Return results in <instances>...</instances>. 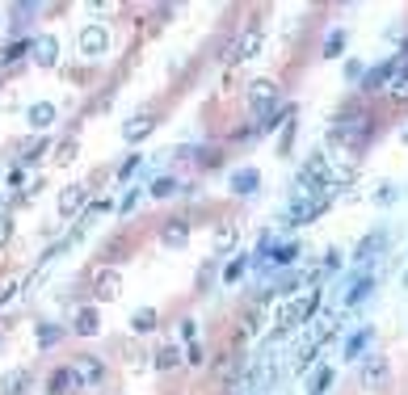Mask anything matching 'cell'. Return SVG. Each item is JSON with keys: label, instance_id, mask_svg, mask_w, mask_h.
I'll return each mask as SVG.
<instances>
[{"label": "cell", "instance_id": "obj_1", "mask_svg": "<svg viewBox=\"0 0 408 395\" xmlns=\"http://www.w3.org/2000/svg\"><path fill=\"white\" fill-rule=\"evenodd\" d=\"M320 307V286H308V291H295L278 311H274V324L278 332H290L299 324H312V311Z\"/></svg>", "mask_w": 408, "mask_h": 395}, {"label": "cell", "instance_id": "obj_2", "mask_svg": "<svg viewBox=\"0 0 408 395\" xmlns=\"http://www.w3.org/2000/svg\"><path fill=\"white\" fill-rule=\"evenodd\" d=\"M371 135H375V122H371L367 109H345L337 118V127H333V139L345 143V147H362Z\"/></svg>", "mask_w": 408, "mask_h": 395}, {"label": "cell", "instance_id": "obj_3", "mask_svg": "<svg viewBox=\"0 0 408 395\" xmlns=\"http://www.w3.org/2000/svg\"><path fill=\"white\" fill-rule=\"evenodd\" d=\"M248 105H252V114H257V131L274 118L270 109L278 105V80H252L248 84Z\"/></svg>", "mask_w": 408, "mask_h": 395}, {"label": "cell", "instance_id": "obj_4", "mask_svg": "<svg viewBox=\"0 0 408 395\" xmlns=\"http://www.w3.org/2000/svg\"><path fill=\"white\" fill-rule=\"evenodd\" d=\"M106 50H110V30L101 26V21H89V26L80 30V55L93 64V59H101Z\"/></svg>", "mask_w": 408, "mask_h": 395}, {"label": "cell", "instance_id": "obj_5", "mask_svg": "<svg viewBox=\"0 0 408 395\" xmlns=\"http://www.w3.org/2000/svg\"><path fill=\"white\" fill-rule=\"evenodd\" d=\"M93 295H97V299H118V295H122V269L101 265V269L93 273Z\"/></svg>", "mask_w": 408, "mask_h": 395}, {"label": "cell", "instance_id": "obj_6", "mask_svg": "<svg viewBox=\"0 0 408 395\" xmlns=\"http://www.w3.org/2000/svg\"><path fill=\"white\" fill-rule=\"evenodd\" d=\"M30 55H34L38 68H55V64H59V38H55V34H38L34 46H30Z\"/></svg>", "mask_w": 408, "mask_h": 395}, {"label": "cell", "instance_id": "obj_7", "mask_svg": "<svg viewBox=\"0 0 408 395\" xmlns=\"http://www.w3.org/2000/svg\"><path fill=\"white\" fill-rule=\"evenodd\" d=\"M396 68H400V59H383V64H375V68L362 76V93H383V89L391 84Z\"/></svg>", "mask_w": 408, "mask_h": 395}, {"label": "cell", "instance_id": "obj_8", "mask_svg": "<svg viewBox=\"0 0 408 395\" xmlns=\"http://www.w3.org/2000/svg\"><path fill=\"white\" fill-rule=\"evenodd\" d=\"M46 391H50V395H80V391H84V383H80V374H76L72 366H59L55 374H50Z\"/></svg>", "mask_w": 408, "mask_h": 395}, {"label": "cell", "instance_id": "obj_9", "mask_svg": "<svg viewBox=\"0 0 408 395\" xmlns=\"http://www.w3.org/2000/svg\"><path fill=\"white\" fill-rule=\"evenodd\" d=\"M236 240H240V228H236V223H219V228L211 232V252H215V257H228V252L236 248Z\"/></svg>", "mask_w": 408, "mask_h": 395}, {"label": "cell", "instance_id": "obj_10", "mask_svg": "<svg viewBox=\"0 0 408 395\" xmlns=\"http://www.w3.org/2000/svg\"><path fill=\"white\" fill-rule=\"evenodd\" d=\"M84 202H89V185H68V190L59 194V214L72 219V214L84 210Z\"/></svg>", "mask_w": 408, "mask_h": 395}, {"label": "cell", "instance_id": "obj_11", "mask_svg": "<svg viewBox=\"0 0 408 395\" xmlns=\"http://www.w3.org/2000/svg\"><path fill=\"white\" fill-rule=\"evenodd\" d=\"M55 118H59V105H55V101H34V105H30V127H34V131L55 127Z\"/></svg>", "mask_w": 408, "mask_h": 395}, {"label": "cell", "instance_id": "obj_12", "mask_svg": "<svg viewBox=\"0 0 408 395\" xmlns=\"http://www.w3.org/2000/svg\"><path fill=\"white\" fill-rule=\"evenodd\" d=\"M261 46H266V34H261V30H244L240 42H236L232 50H236V59H257Z\"/></svg>", "mask_w": 408, "mask_h": 395}, {"label": "cell", "instance_id": "obj_13", "mask_svg": "<svg viewBox=\"0 0 408 395\" xmlns=\"http://www.w3.org/2000/svg\"><path fill=\"white\" fill-rule=\"evenodd\" d=\"M72 370L80 374V383H84V387H97L101 378H106V366H101V358H76V362H72Z\"/></svg>", "mask_w": 408, "mask_h": 395}, {"label": "cell", "instance_id": "obj_14", "mask_svg": "<svg viewBox=\"0 0 408 395\" xmlns=\"http://www.w3.org/2000/svg\"><path fill=\"white\" fill-rule=\"evenodd\" d=\"M257 185H261V173H257V168H236V173H232V194H240V198L257 194Z\"/></svg>", "mask_w": 408, "mask_h": 395}, {"label": "cell", "instance_id": "obj_15", "mask_svg": "<svg viewBox=\"0 0 408 395\" xmlns=\"http://www.w3.org/2000/svg\"><path fill=\"white\" fill-rule=\"evenodd\" d=\"M151 131H156V118H151V114H135V118L122 127V139H127V143H139V139H147Z\"/></svg>", "mask_w": 408, "mask_h": 395}, {"label": "cell", "instance_id": "obj_16", "mask_svg": "<svg viewBox=\"0 0 408 395\" xmlns=\"http://www.w3.org/2000/svg\"><path fill=\"white\" fill-rule=\"evenodd\" d=\"M72 332H76V336H97V332H101V315H97V307H80L76 320H72Z\"/></svg>", "mask_w": 408, "mask_h": 395}, {"label": "cell", "instance_id": "obj_17", "mask_svg": "<svg viewBox=\"0 0 408 395\" xmlns=\"http://www.w3.org/2000/svg\"><path fill=\"white\" fill-rule=\"evenodd\" d=\"M160 240H165L169 248H185V244H189V223H185V219H173V223H165Z\"/></svg>", "mask_w": 408, "mask_h": 395}, {"label": "cell", "instance_id": "obj_18", "mask_svg": "<svg viewBox=\"0 0 408 395\" xmlns=\"http://www.w3.org/2000/svg\"><path fill=\"white\" fill-rule=\"evenodd\" d=\"M362 383H367L371 391H383V387H387V362H383V358H371V362L362 366Z\"/></svg>", "mask_w": 408, "mask_h": 395}, {"label": "cell", "instance_id": "obj_19", "mask_svg": "<svg viewBox=\"0 0 408 395\" xmlns=\"http://www.w3.org/2000/svg\"><path fill=\"white\" fill-rule=\"evenodd\" d=\"M383 244H387V232H375V236H367V240L358 244V252H353V261H362V265H367V261H375V257L383 252Z\"/></svg>", "mask_w": 408, "mask_h": 395}, {"label": "cell", "instance_id": "obj_20", "mask_svg": "<svg viewBox=\"0 0 408 395\" xmlns=\"http://www.w3.org/2000/svg\"><path fill=\"white\" fill-rule=\"evenodd\" d=\"M156 320H160V315H156V307H139V311L131 315V332H135V336L156 332Z\"/></svg>", "mask_w": 408, "mask_h": 395}, {"label": "cell", "instance_id": "obj_21", "mask_svg": "<svg viewBox=\"0 0 408 395\" xmlns=\"http://www.w3.org/2000/svg\"><path fill=\"white\" fill-rule=\"evenodd\" d=\"M387 97L391 101H408V68H396V76L387 84Z\"/></svg>", "mask_w": 408, "mask_h": 395}, {"label": "cell", "instance_id": "obj_22", "mask_svg": "<svg viewBox=\"0 0 408 395\" xmlns=\"http://www.w3.org/2000/svg\"><path fill=\"white\" fill-rule=\"evenodd\" d=\"M248 273V257H236V261H228L223 265V286H236V282Z\"/></svg>", "mask_w": 408, "mask_h": 395}, {"label": "cell", "instance_id": "obj_23", "mask_svg": "<svg viewBox=\"0 0 408 395\" xmlns=\"http://www.w3.org/2000/svg\"><path fill=\"white\" fill-rule=\"evenodd\" d=\"M30 383V374L26 370H9L5 374V383H0V395H21V387Z\"/></svg>", "mask_w": 408, "mask_h": 395}, {"label": "cell", "instance_id": "obj_24", "mask_svg": "<svg viewBox=\"0 0 408 395\" xmlns=\"http://www.w3.org/2000/svg\"><path fill=\"white\" fill-rule=\"evenodd\" d=\"M181 362H185V358H181V349H177V345H165V349L156 353V370H177Z\"/></svg>", "mask_w": 408, "mask_h": 395}, {"label": "cell", "instance_id": "obj_25", "mask_svg": "<svg viewBox=\"0 0 408 395\" xmlns=\"http://www.w3.org/2000/svg\"><path fill=\"white\" fill-rule=\"evenodd\" d=\"M177 190H181V181H177V177H156L147 194H151V198H173Z\"/></svg>", "mask_w": 408, "mask_h": 395}, {"label": "cell", "instance_id": "obj_26", "mask_svg": "<svg viewBox=\"0 0 408 395\" xmlns=\"http://www.w3.org/2000/svg\"><path fill=\"white\" fill-rule=\"evenodd\" d=\"M64 332H68V328H59V324H38V345H42V349H50Z\"/></svg>", "mask_w": 408, "mask_h": 395}, {"label": "cell", "instance_id": "obj_27", "mask_svg": "<svg viewBox=\"0 0 408 395\" xmlns=\"http://www.w3.org/2000/svg\"><path fill=\"white\" fill-rule=\"evenodd\" d=\"M30 46H34V38H21V42H13V46H9L5 55H0V64H5V68H13V64L21 59V55H26Z\"/></svg>", "mask_w": 408, "mask_h": 395}, {"label": "cell", "instance_id": "obj_28", "mask_svg": "<svg viewBox=\"0 0 408 395\" xmlns=\"http://www.w3.org/2000/svg\"><path fill=\"white\" fill-rule=\"evenodd\" d=\"M371 291H375V277H371V282H367V277H362V282H353V291L345 295V303H349V307H358V303H362Z\"/></svg>", "mask_w": 408, "mask_h": 395}, {"label": "cell", "instance_id": "obj_29", "mask_svg": "<svg viewBox=\"0 0 408 395\" xmlns=\"http://www.w3.org/2000/svg\"><path fill=\"white\" fill-rule=\"evenodd\" d=\"M341 50H345V30H328V38H324V55H328V59H337Z\"/></svg>", "mask_w": 408, "mask_h": 395}, {"label": "cell", "instance_id": "obj_30", "mask_svg": "<svg viewBox=\"0 0 408 395\" xmlns=\"http://www.w3.org/2000/svg\"><path fill=\"white\" fill-rule=\"evenodd\" d=\"M367 341H371V328H362V332H353V336H349V341H345V358H358Z\"/></svg>", "mask_w": 408, "mask_h": 395}, {"label": "cell", "instance_id": "obj_31", "mask_svg": "<svg viewBox=\"0 0 408 395\" xmlns=\"http://www.w3.org/2000/svg\"><path fill=\"white\" fill-rule=\"evenodd\" d=\"M299 257V244H282V248H270V261L274 265H290Z\"/></svg>", "mask_w": 408, "mask_h": 395}, {"label": "cell", "instance_id": "obj_32", "mask_svg": "<svg viewBox=\"0 0 408 395\" xmlns=\"http://www.w3.org/2000/svg\"><path fill=\"white\" fill-rule=\"evenodd\" d=\"M328 383H333V370H320V374L312 378V391H308V395H324V391H328Z\"/></svg>", "mask_w": 408, "mask_h": 395}, {"label": "cell", "instance_id": "obj_33", "mask_svg": "<svg viewBox=\"0 0 408 395\" xmlns=\"http://www.w3.org/2000/svg\"><path fill=\"white\" fill-rule=\"evenodd\" d=\"M9 240H13V214L0 210V244H9Z\"/></svg>", "mask_w": 408, "mask_h": 395}, {"label": "cell", "instance_id": "obj_34", "mask_svg": "<svg viewBox=\"0 0 408 395\" xmlns=\"http://www.w3.org/2000/svg\"><path fill=\"white\" fill-rule=\"evenodd\" d=\"M362 76H367V68H362L358 59H353V64H345V80H349V84H362Z\"/></svg>", "mask_w": 408, "mask_h": 395}, {"label": "cell", "instance_id": "obj_35", "mask_svg": "<svg viewBox=\"0 0 408 395\" xmlns=\"http://www.w3.org/2000/svg\"><path fill=\"white\" fill-rule=\"evenodd\" d=\"M396 198H400V194H396V185H391V181H387V185H379V194H375V202H379V206H391Z\"/></svg>", "mask_w": 408, "mask_h": 395}, {"label": "cell", "instance_id": "obj_36", "mask_svg": "<svg viewBox=\"0 0 408 395\" xmlns=\"http://www.w3.org/2000/svg\"><path fill=\"white\" fill-rule=\"evenodd\" d=\"M215 374H219V378H232V374H236V358H232V353H223V362L215 366Z\"/></svg>", "mask_w": 408, "mask_h": 395}, {"label": "cell", "instance_id": "obj_37", "mask_svg": "<svg viewBox=\"0 0 408 395\" xmlns=\"http://www.w3.org/2000/svg\"><path fill=\"white\" fill-rule=\"evenodd\" d=\"M189 366H202V362H207V349H202L198 341H189V358H185Z\"/></svg>", "mask_w": 408, "mask_h": 395}, {"label": "cell", "instance_id": "obj_38", "mask_svg": "<svg viewBox=\"0 0 408 395\" xmlns=\"http://www.w3.org/2000/svg\"><path fill=\"white\" fill-rule=\"evenodd\" d=\"M139 198H143V194H139V190H131V194H127V198L118 202V210H122V214H131V210L139 206Z\"/></svg>", "mask_w": 408, "mask_h": 395}, {"label": "cell", "instance_id": "obj_39", "mask_svg": "<svg viewBox=\"0 0 408 395\" xmlns=\"http://www.w3.org/2000/svg\"><path fill=\"white\" fill-rule=\"evenodd\" d=\"M55 151H59V156H55L59 164H68V160H76V156H72V151H76V143H72V139H68V143H59Z\"/></svg>", "mask_w": 408, "mask_h": 395}, {"label": "cell", "instance_id": "obj_40", "mask_svg": "<svg viewBox=\"0 0 408 395\" xmlns=\"http://www.w3.org/2000/svg\"><path fill=\"white\" fill-rule=\"evenodd\" d=\"M135 168H139V156H131V160H127V164H122V168H118V181H127V177H131V173H135Z\"/></svg>", "mask_w": 408, "mask_h": 395}, {"label": "cell", "instance_id": "obj_41", "mask_svg": "<svg viewBox=\"0 0 408 395\" xmlns=\"http://www.w3.org/2000/svg\"><path fill=\"white\" fill-rule=\"evenodd\" d=\"M181 336H185V341H194V336H198V324H194V320H189V315H185V320H181Z\"/></svg>", "mask_w": 408, "mask_h": 395}, {"label": "cell", "instance_id": "obj_42", "mask_svg": "<svg viewBox=\"0 0 408 395\" xmlns=\"http://www.w3.org/2000/svg\"><path fill=\"white\" fill-rule=\"evenodd\" d=\"M400 68H408V38H404V64H400Z\"/></svg>", "mask_w": 408, "mask_h": 395}, {"label": "cell", "instance_id": "obj_43", "mask_svg": "<svg viewBox=\"0 0 408 395\" xmlns=\"http://www.w3.org/2000/svg\"><path fill=\"white\" fill-rule=\"evenodd\" d=\"M404 291H408V269H404Z\"/></svg>", "mask_w": 408, "mask_h": 395}, {"label": "cell", "instance_id": "obj_44", "mask_svg": "<svg viewBox=\"0 0 408 395\" xmlns=\"http://www.w3.org/2000/svg\"><path fill=\"white\" fill-rule=\"evenodd\" d=\"M404 143H408V131H404Z\"/></svg>", "mask_w": 408, "mask_h": 395}]
</instances>
